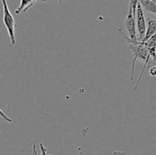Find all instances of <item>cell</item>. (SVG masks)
<instances>
[{"label":"cell","mask_w":156,"mask_h":155,"mask_svg":"<svg viewBox=\"0 0 156 155\" xmlns=\"http://www.w3.org/2000/svg\"><path fill=\"white\" fill-rule=\"evenodd\" d=\"M151 60H152V62L154 64V65H156V56L151 59Z\"/></svg>","instance_id":"10"},{"label":"cell","mask_w":156,"mask_h":155,"mask_svg":"<svg viewBox=\"0 0 156 155\" xmlns=\"http://www.w3.org/2000/svg\"><path fill=\"white\" fill-rule=\"evenodd\" d=\"M35 1H37V0H35ZM43 1H44V2H46V0H43Z\"/></svg>","instance_id":"13"},{"label":"cell","mask_w":156,"mask_h":155,"mask_svg":"<svg viewBox=\"0 0 156 155\" xmlns=\"http://www.w3.org/2000/svg\"><path fill=\"white\" fill-rule=\"evenodd\" d=\"M140 2L143 9L156 15V2L153 0H140Z\"/></svg>","instance_id":"7"},{"label":"cell","mask_w":156,"mask_h":155,"mask_svg":"<svg viewBox=\"0 0 156 155\" xmlns=\"http://www.w3.org/2000/svg\"><path fill=\"white\" fill-rule=\"evenodd\" d=\"M35 2H36L35 0H21L19 7H18V9L15 10V14L19 15L21 12H26L30 7L33 6Z\"/></svg>","instance_id":"6"},{"label":"cell","mask_w":156,"mask_h":155,"mask_svg":"<svg viewBox=\"0 0 156 155\" xmlns=\"http://www.w3.org/2000/svg\"><path fill=\"white\" fill-rule=\"evenodd\" d=\"M136 28H137V36L138 40L142 41L144 39L146 33V19H145L144 13H143V8L140 2L138 3L136 8Z\"/></svg>","instance_id":"4"},{"label":"cell","mask_w":156,"mask_h":155,"mask_svg":"<svg viewBox=\"0 0 156 155\" xmlns=\"http://www.w3.org/2000/svg\"><path fill=\"white\" fill-rule=\"evenodd\" d=\"M40 147H41V155H48L47 154V149L45 148V147H44V144H43L42 143L40 144Z\"/></svg>","instance_id":"9"},{"label":"cell","mask_w":156,"mask_h":155,"mask_svg":"<svg viewBox=\"0 0 156 155\" xmlns=\"http://www.w3.org/2000/svg\"><path fill=\"white\" fill-rule=\"evenodd\" d=\"M3 6V22L5 26L9 33V38L11 40L10 46H13L16 43V40H15V28H16V24H15L14 17L12 16L10 10L8 6L6 0H2Z\"/></svg>","instance_id":"2"},{"label":"cell","mask_w":156,"mask_h":155,"mask_svg":"<svg viewBox=\"0 0 156 155\" xmlns=\"http://www.w3.org/2000/svg\"><path fill=\"white\" fill-rule=\"evenodd\" d=\"M149 74L152 76H156V65L149 67Z\"/></svg>","instance_id":"8"},{"label":"cell","mask_w":156,"mask_h":155,"mask_svg":"<svg viewBox=\"0 0 156 155\" xmlns=\"http://www.w3.org/2000/svg\"><path fill=\"white\" fill-rule=\"evenodd\" d=\"M156 33V20L152 19V18H149L148 19V27L146 30V36H145L144 39L143 40V42H146V40L154 36Z\"/></svg>","instance_id":"5"},{"label":"cell","mask_w":156,"mask_h":155,"mask_svg":"<svg viewBox=\"0 0 156 155\" xmlns=\"http://www.w3.org/2000/svg\"><path fill=\"white\" fill-rule=\"evenodd\" d=\"M153 1H154V2H156V0H153Z\"/></svg>","instance_id":"14"},{"label":"cell","mask_w":156,"mask_h":155,"mask_svg":"<svg viewBox=\"0 0 156 155\" xmlns=\"http://www.w3.org/2000/svg\"><path fill=\"white\" fill-rule=\"evenodd\" d=\"M56 1H59V2H62V1H63V0H56Z\"/></svg>","instance_id":"12"},{"label":"cell","mask_w":156,"mask_h":155,"mask_svg":"<svg viewBox=\"0 0 156 155\" xmlns=\"http://www.w3.org/2000/svg\"><path fill=\"white\" fill-rule=\"evenodd\" d=\"M122 33L123 34V36H125V38H126V40H128V42L129 43V49L132 50L133 55V63H132V71H131V80H133V74H134V68H135V64L136 62L137 59H141V60L144 61L145 64L144 66H143V70H142V72L140 74V78H139L138 81H137V83L136 84L135 88L134 89L136 90L138 88L139 84H140V82L141 81L142 78H143V74H144L145 69L146 68V65L149 63V60L151 59V56L149 55V51L148 50V48L146 47V46L145 45L144 42L143 41H133L129 39V37L128 38L124 33L122 32Z\"/></svg>","instance_id":"1"},{"label":"cell","mask_w":156,"mask_h":155,"mask_svg":"<svg viewBox=\"0 0 156 155\" xmlns=\"http://www.w3.org/2000/svg\"><path fill=\"white\" fill-rule=\"evenodd\" d=\"M33 150H34V155H38L37 153L36 146H35V145L33 146Z\"/></svg>","instance_id":"11"},{"label":"cell","mask_w":156,"mask_h":155,"mask_svg":"<svg viewBox=\"0 0 156 155\" xmlns=\"http://www.w3.org/2000/svg\"><path fill=\"white\" fill-rule=\"evenodd\" d=\"M125 25H126V30L129 33V39L133 41H138L136 15H134L133 9V7L130 5H129L127 16H126V20H125Z\"/></svg>","instance_id":"3"}]
</instances>
